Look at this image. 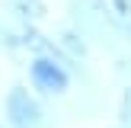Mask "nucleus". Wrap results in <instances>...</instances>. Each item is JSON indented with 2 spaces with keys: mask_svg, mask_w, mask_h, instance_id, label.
<instances>
[{
  "mask_svg": "<svg viewBox=\"0 0 131 128\" xmlns=\"http://www.w3.org/2000/svg\"><path fill=\"white\" fill-rule=\"evenodd\" d=\"M6 10L13 13L16 23H26V26H38L45 16H48V6L45 0H3Z\"/></svg>",
  "mask_w": 131,
  "mask_h": 128,
  "instance_id": "39448f33",
  "label": "nucleus"
},
{
  "mask_svg": "<svg viewBox=\"0 0 131 128\" xmlns=\"http://www.w3.org/2000/svg\"><path fill=\"white\" fill-rule=\"evenodd\" d=\"M118 128H131V83H125L118 96Z\"/></svg>",
  "mask_w": 131,
  "mask_h": 128,
  "instance_id": "423d86ee",
  "label": "nucleus"
},
{
  "mask_svg": "<svg viewBox=\"0 0 131 128\" xmlns=\"http://www.w3.org/2000/svg\"><path fill=\"white\" fill-rule=\"evenodd\" d=\"M96 3H99L102 16L109 19L112 32L131 45V0H96Z\"/></svg>",
  "mask_w": 131,
  "mask_h": 128,
  "instance_id": "20e7f679",
  "label": "nucleus"
},
{
  "mask_svg": "<svg viewBox=\"0 0 131 128\" xmlns=\"http://www.w3.org/2000/svg\"><path fill=\"white\" fill-rule=\"evenodd\" d=\"M115 128H118V125H115Z\"/></svg>",
  "mask_w": 131,
  "mask_h": 128,
  "instance_id": "6e6552de",
  "label": "nucleus"
},
{
  "mask_svg": "<svg viewBox=\"0 0 131 128\" xmlns=\"http://www.w3.org/2000/svg\"><path fill=\"white\" fill-rule=\"evenodd\" d=\"M0 128H13V125H6V122H0Z\"/></svg>",
  "mask_w": 131,
  "mask_h": 128,
  "instance_id": "0eeeda50",
  "label": "nucleus"
},
{
  "mask_svg": "<svg viewBox=\"0 0 131 128\" xmlns=\"http://www.w3.org/2000/svg\"><path fill=\"white\" fill-rule=\"evenodd\" d=\"M26 74H29V87L42 99H61L70 93L74 77L80 74V64H74L70 58H54V55H29Z\"/></svg>",
  "mask_w": 131,
  "mask_h": 128,
  "instance_id": "f257e3e1",
  "label": "nucleus"
},
{
  "mask_svg": "<svg viewBox=\"0 0 131 128\" xmlns=\"http://www.w3.org/2000/svg\"><path fill=\"white\" fill-rule=\"evenodd\" d=\"M51 38L58 42V48H61L64 55L70 58V61H77V64H80V61H86V58H90V38L83 35V32L77 29L74 23L58 26V32H54Z\"/></svg>",
  "mask_w": 131,
  "mask_h": 128,
  "instance_id": "7ed1b4c3",
  "label": "nucleus"
},
{
  "mask_svg": "<svg viewBox=\"0 0 131 128\" xmlns=\"http://www.w3.org/2000/svg\"><path fill=\"white\" fill-rule=\"evenodd\" d=\"M3 122L13 128H42L45 125L42 96L29 83H13L3 96Z\"/></svg>",
  "mask_w": 131,
  "mask_h": 128,
  "instance_id": "f03ea898",
  "label": "nucleus"
}]
</instances>
